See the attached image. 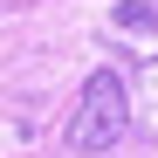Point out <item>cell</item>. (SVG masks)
Segmentation results:
<instances>
[{
  "mask_svg": "<svg viewBox=\"0 0 158 158\" xmlns=\"http://www.w3.org/2000/svg\"><path fill=\"white\" fill-rule=\"evenodd\" d=\"M124 131H131V89H124L117 69H96L83 83V103H76L62 138H69V151H110Z\"/></svg>",
  "mask_w": 158,
  "mask_h": 158,
  "instance_id": "obj_1",
  "label": "cell"
},
{
  "mask_svg": "<svg viewBox=\"0 0 158 158\" xmlns=\"http://www.w3.org/2000/svg\"><path fill=\"white\" fill-rule=\"evenodd\" d=\"M138 110H144V131L158 138V55L138 69Z\"/></svg>",
  "mask_w": 158,
  "mask_h": 158,
  "instance_id": "obj_2",
  "label": "cell"
},
{
  "mask_svg": "<svg viewBox=\"0 0 158 158\" xmlns=\"http://www.w3.org/2000/svg\"><path fill=\"white\" fill-rule=\"evenodd\" d=\"M117 28H158V7H144V0H131V7H117Z\"/></svg>",
  "mask_w": 158,
  "mask_h": 158,
  "instance_id": "obj_3",
  "label": "cell"
}]
</instances>
